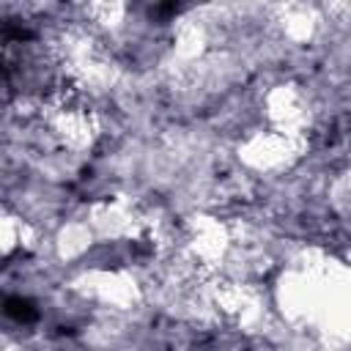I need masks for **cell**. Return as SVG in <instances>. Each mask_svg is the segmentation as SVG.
<instances>
[{
  "label": "cell",
  "mask_w": 351,
  "mask_h": 351,
  "mask_svg": "<svg viewBox=\"0 0 351 351\" xmlns=\"http://www.w3.org/2000/svg\"><path fill=\"white\" fill-rule=\"evenodd\" d=\"M5 315L14 318V321H19V324H33L38 318V310L25 296H8L5 299Z\"/></svg>",
  "instance_id": "6da1fadb"
},
{
  "label": "cell",
  "mask_w": 351,
  "mask_h": 351,
  "mask_svg": "<svg viewBox=\"0 0 351 351\" xmlns=\"http://www.w3.org/2000/svg\"><path fill=\"white\" fill-rule=\"evenodd\" d=\"M181 5H176V3H167V5H154V14H176Z\"/></svg>",
  "instance_id": "7a4b0ae2"
}]
</instances>
